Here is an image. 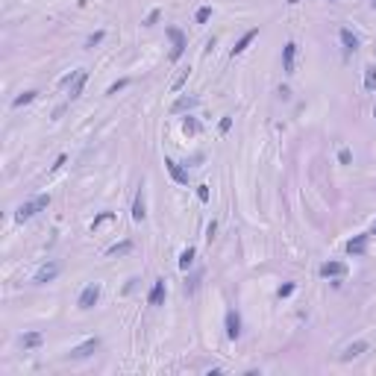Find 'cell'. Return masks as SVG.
I'll return each mask as SVG.
<instances>
[{"instance_id":"obj_10","label":"cell","mask_w":376,"mask_h":376,"mask_svg":"<svg viewBox=\"0 0 376 376\" xmlns=\"http://www.w3.org/2000/svg\"><path fill=\"white\" fill-rule=\"evenodd\" d=\"M347 274V265L344 262H326V265H321V276L324 279H329V276H344Z\"/></svg>"},{"instance_id":"obj_21","label":"cell","mask_w":376,"mask_h":376,"mask_svg":"<svg viewBox=\"0 0 376 376\" xmlns=\"http://www.w3.org/2000/svg\"><path fill=\"white\" fill-rule=\"evenodd\" d=\"M35 94H38V91H24V94H18L15 100H12V106H15V109H21V106L33 103V100H35Z\"/></svg>"},{"instance_id":"obj_37","label":"cell","mask_w":376,"mask_h":376,"mask_svg":"<svg viewBox=\"0 0 376 376\" xmlns=\"http://www.w3.org/2000/svg\"><path fill=\"white\" fill-rule=\"evenodd\" d=\"M373 118H376V109H373Z\"/></svg>"},{"instance_id":"obj_18","label":"cell","mask_w":376,"mask_h":376,"mask_svg":"<svg viewBox=\"0 0 376 376\" xmlns=\"http://www.w3.org/2000/svg\"><path fill=\"white\" fill-rule=\"evenodd\" d=\"M44 344V335L41 332H27L24 338H21V347L24 350H35V347H41Z\"/></svg>"},{"instance_id":"obj_38","label":"cell","mask_w":376,"mask_h":376,"mask_svg":"<svg viewBox=\"0 0 376 376\" xmlns=\"http://www.w3.org/2000/svg\"><path fill=\"white\" fill-rule=\"evenodd\" d=\"M329 3H335V0H329Z\"/></svg>"},{"instance_id":"obj_32","label":"cell","mask_w":376,"mask_h":376,"mask_svg":"<svg viewBox=\"0 0 376 376\" xmlns=\"http://www.w3.org/2000/svg\"><path fill=\"white\" fill-rule=\"evenodd\" d=\"M291 294H294V282H288V285L279 288V297H291Z\"/></svg>"},{"instance_id":"obj_20","label":"cell","mask_w":376,"mask_h":376,"mask_svg":"<svg viewBox=\"0 0 376 376\" xmlns=\"http://www.w3.org/2000/svg\"><path fill=\"white\" fill-rule=\"evenodd\" d=\"M130 250H133V244H130V241H120V244H115V247L106 250V256H123V253H130Z\"/></svg>"},{"instance_id":"obj_5","label":"cell","mask_w":376,"mask_h":376,"mask_svg":"<svg viewBox=\"0 0 376 376\" xmlns=\"http://www.w3.org/2000/svg\"><path fill=\"white\" fill-rule=\"evenodd\" d=\"M97 347H100V338H88V341H83L80 347H74V350H71V359H88Z\"/></svg>"},{"instance_id":"obj_36","label":"cell","mask_w":376,"mask_h":376,"mask_svg":"<svg viewBox=\"0 0 376 376\" xmlns=\"http://www.w3.org/2000/svg\"><path fill=\"white\" fill-rule=\"evenodd\" d=\"M373 232H376V223H373Z\"/></svg>"},{"instance_id":"obj_6","label":"cell","mask_w":376,"mask_h":376,"mask_svg":"<svg viewBox=\"0 0 376 376\" xmlns=\"http://www.w3.org/2000/svg\"><path fill=\"white\" fill-rule=\"evenodd\" d=\"M165 168H168V173H171L173 182H179V185H188V171L179 165V162H173V159H165Z\"/></svg>"},{"instance_id":"obj_35","label":"cell","mask_w":376,"mask_h":376,"mask_svg":"<svg viewBox=\"0 0 376 376\" xmlns=\"http://www.w3.org/2000/svg\"><path fill=\"white\" fill-rule=\"evenodd\" d=\"M370 6H373V9H376V0H370Z\"/></svg>"},{"instance_id":"obj_28","label":"cell","mask_w":376,"mask_h":376,"mask_svg":"<svg viewBox=\"0 0 376 376\" xmlns=\"http://www.w3.org/2000/svg\"><path fill=\"white\" fill-rule=\"evenodd\" d=\"M130 86V80H118V83H112V86H109V91H106V94H118L120 88H127Z\"/></svg>"},{"instance_id":"obj_14","label":"cell","mask_w":376,"mask_h":376,"mask_svg":"<svg viewBox=\"0 0 376 376\" xmlns=\"http://www.w3.org/2000/svg\"><path fill=\"white\" fill-rule=\"evenodd\" d=\"M147 218V203H144V191H138L133 200V221H144Z\"/></svg>"},{"instance_id":"obj_30","label":"cell","mask_w":376,"mask_h":376,"mask_svg":"<svg viewBox=\"0 0 376 376\" xmlns=\"http://www.w3.org/2000/svg\"><path fill=\"white\" fill-rule=\"evenodd\" d=\"M156 21H159V9H153V12H150V15L144 18V27H153Z\"/></svg>"},{"instance_id":"obj_3","label":"cell","mask_w":376,"mask_h":376,"mask_svg":"<svg viewBox=\"0 0 376 376\" xmlns=\"http://www.w3.org/2000/svg\"><path fill=\"white\" fill-rule=\"evenodd\" d=\"M168 35H171V41H173L171 62H176V59L185 53V35H182V30H176V27H168Z\"/></svg>"},{"instance_id":"obj_29","label":"cell","mask_w":376,"mask_h":376,"mask_svg":"<svg viewBox=\"0 0 376 376\" xmlns=\"http://www.w3.org/2000/svg\"><path fill=\"white\" fill-rule=\"evenodd\" d=\"M338 162H341V165H350V162H353V153H350V150L344 147L341 153H338Z\"/></svg>"},{"instance_id":"obj_8","label":"cell","mask_w":376,"mask_h":376,"mask_svg":"<svg viewBox=\"0 0 376 376\" xmlns=\"http://www.w3.org/2000/svg\"><path fill=\"white\" fill-rule=\"evenodd\" d=\"M294 59H297V44L288 41V44L282 47V71H285V74H294Z\"/></svg>"},{"instance_id":"obj_26","label":"cell","mask_w":376,"mask_h":376,"mask_svg":"<svg viewBox=\"0 0 376 376\" xmlns=\"http://www.w3.org/2000/svg\"><path fill=\"white\" fill-rule=\"evenodd\" d=\"M112 218H115V212H103V215H97V218H94V221H91V229H97V226H100V223L112 221Z\"/></svg>"},{"instance_id":"obj_22","label":"cell","mask_w":376,"mask_h":376,"mask_svg":"<svg viewBox=\"0 0 376 376\" xmlns=\"http://www.w3.org/2000/svg\"><path fill=\"white\" fill-rule=\"evenodd\" d=\"M182 133H185V136H197V133H200V123L188 115V118L182 120Z\"/></svg>"},{"instance_id":"obj_12","label":"cell","mask_w":376,"mask_h":376,"mask_svg":"<svg viewBox=\"0 0 376 376\" xmlns=\"http://www.w3.org/2000/svg\"><path fill=\"white\" fill-rule=\"evenodd\" d=\"M86 83H88V71H80V74H77V80L71 83V91H68V97H71V100H77V97L83 94Z\"/></svg>"},{"instance_id":"obj_25","label":"cell","mask_w":376,"mask_h":376,"mask_svg":"<svg viewBox=\"0 0 376 376\" xmlns=\"http://www.w3.org/2000/svg\"><path fill=\"white\" fill-rule=\"evenodd\" d=\"M103 35H106L103 30H97V33H91V35L86 38V47H97V44L103 41Z\"/></svg>"},{"instance_id":"obj_2","label":"cell","mask_w":376,"mask_h":376,"mask_svg":"<svg viewBox=\"0 0 376 376\" xmlns=\"http://www.w3.org/2000/svg\"><path fill=\"white\" fill-rule=\"evenodd\" d=\"M97 300H100V285H97V282H88L86 288H83V294H80V300H77V306H80V308H91Z\"/></svg>"},{"instance_id":"obj_31","label":"cell","mask_w":376,"mask_h":376,"mask_svg":"<svg viewBox=\"0 0 376 376\" xmlns=\"http://www.w3.org/2000/svg\"><path fill=\"white\" fill-rule=\"evenodd\" d=\"M197 197H200V200H209V185H197Z\"/></svg>"},{"instance_id":"obj_19","label":"cell","mask_w":376,"mask_h":376,"mask_svg":"<svg viewBox=\"0 0 376 376\" xmlns=\"http://www.w3.org/2000/svg\"><path fill=\"white\" fill-rule=\"evenodd\" d=\"M194 253H197L194 247H185V250L179 253V271H188V268H191V262H194Z\"/></svg>"},{"instance_id":"obj_23","label":"cell","mask_w":376,"mask_h":376,"mask_svg":"<svg viewBox=\"0 0 376 376\" xmlns=\"http://www.w3.org/2000/svg\"><path fill=\"white\" fill-rule=\"evenodd\" d=\"M364 88H367V91H376V68L373 65L364 68Z\"/></svg>"},{"instance_id":"obj_27","label":"cell","mask_w":376,"mask_h":376,"mask_svg":"<svg viewBox=\"0 0 376 376\" xmlns=\"http://www.w3.org/2000/svg\"><path fill=\"white\" fill-rule=\"evenodd\" d=\"M188 74H191V71H182V74H179V77H176V80H173V83H171V91H179V88L185 86Z\"/></svg>"},{"instance_id":"obj_1","label":"cell","mask_w":376,"mask_h":376,"mask_svg":"<svg viewBox=\"0 0 376 376\" xmlns=\"http://www.w3.org/2000/svg\"><path fill=\"white\" fill-rule=\"evenodd\" d=\"M47 206H50V194H38L35 200H30V203H24V206H18L15 221H18V223L30 221L33 215H38V212H41V209H47Z\"/></svg>"},{"instance_id":"obj_24","label":"cell","mask_w":376,"mask_h":376,"mask_svg":"<svg viewBox=\"0 0 376 376\" xmlns=\"http://www.w3.org/2000/svg\"><path fill=\"white\" fill-rule=\"evenodd\" d=\"M209 18H212V6H200L197 15H194V21H197V24H206Z\"/></svg>"},{"instance_id":"obj_9","label":"cell","mask_w":376,"mask_h":376,"mask_svg":"<svg viewBox=\"0 0 376 376\" xmlns=\"http://www.w3.org/2000/svg\"><path fill=\"white\" fill-rule=\"evenodd\" d=\"M338 38H341V44H344V50H347V53H356V50H359V35L353 33V30H347V27H344L341 33H338Z\"/></svg>"},{"instance_id":"obj_11","label":"cell","mask_w":376,"mask_h":376,"mask_svg":"<svg viewBox=\"0 0 376 376\" xmlns=\"http://www.w3.org/2000/svg\"><path fill=\"white\" fill-rule=\"evenodd\" d=\"M56 276H59V265H56V262H50V265H44V268L35 274V282H38V285H44V282H50V279H56Z\"/></svg>"},{"instance_id":"obj_17","label":"cell","mask_w":376,"mask_h":376,"mask_svg":"<svg viewBox=\"0 0 376 376\" xmlns=\"http://www.w3.org/2000/svg\"><path fill=\"white\" fill-rule=\"evenodd\" d=\"M361 353H367V341L350 344V347H347V350L341 353V359H344V361H350V359H356V356H361Z\"/></svg>"},{"instance_id":"obj_4","label":"cell","mask_w":376,"mask_h":376,"mask_svg":"<svg viewBox=\"0 0 376 376\" xmlns=\"http://www.w3.org/2000/svg\"><path fill=\"white\" fill-rule=\"evenodd\" d=\"M238 335H241V315L235 308H229V311H226V338L235 341Z\"/></svg>"},{"instance_id":"obj_13","label":"cell","mask_w":376,"mask_h":376,"mask_svg":"<svg viewBox=\"0 0 376 376\" xmlns=\"http://www.w3.org/2000/svg\"><path fill=\"white\" fill-rule=\"evenodd\" d=\"M364 250H367V235H356V238L347 241V253L350 256H361Z\"/></svg>"},{"instance_id":"obj_33","label":"cell","mask_w":376,"mask_h":376,"mask_svg":"<svg viewBox=\"0 0 376 376\" xmlns=\"http://www.w3.org/2000/svg\"><path fill=\"white\" fill-rule=\"evenodd\" d=\"M229 127H232V118H223L221 123H218V130H221V133H229Z\"/></svg>"},{"instance_id":"obj_7","label":"cell","mask_w":376,"mask_h":376,"mask_svg":"<svg viewBox=\"0 0 376 376\" xmlns=\"http://www.w3.org/2000/svg\"><path fill=\"white\" fill-rule=\"evenodd\" d=\"M165 294H168L165 279H156L153 288H150V294H147V303H150V306H162V303H165Z\"/></svg>"},{"instance_id":"obj_34","label":"cell","mask_w":376,"mask_h":376,"mask_svg":"<svg viewBox=\"0 0 376 376\" xmlns=\"http://www.w3.org/2000/svg\"><path fill=\"white\" fill-rule=\"evenodd\" d=\"M62 165H65V156H56V162H53V171H59Z\"/></svg>"},{"instance_id":"obj_15","label":"cell","mask_w":376,"mask_h":376,"mask_svg":"<svg viewBox=\"0 0 376 376\" xmlns=\"http://www.w3.org/2000/svg\"><path fill=\"white\" fill-rule=\"evenodd\" d=\"M197 103H200L197 97H188V94H185V97H176V100H173V106H171V112H173V115H179V112H188V109H194Z\"/></svg>"},{"instance_id":"obj_16","label":"cell","mask_w":376,"mask_h":376,"mask_svg":"<svg viewBox=\"0 0 376 376\" xmlns=\"http://www.w3.org/2000/svg\"><path fill=\"white\" fill-rule=\"evenodd\" d=\"M256 35H259V30H247V33H244V35L238 38V44L232 47V56H241V53H244L247 47H250V41H253Z\"/></svg>"}]
</instances>
